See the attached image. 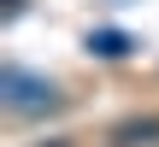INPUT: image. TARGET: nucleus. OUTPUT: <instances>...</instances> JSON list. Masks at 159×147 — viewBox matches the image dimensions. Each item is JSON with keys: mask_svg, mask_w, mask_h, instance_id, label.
<instances>
[{"mask_svg": "<svg viewBox=\"0 0 159 147\" xmlns=\"http://www.w3.org/2000/svg\"><path fill=\"white\" fill-rule=\"evenodd\" d=\"M0 100H6L12 112H53V106H59V88H53L47 77H30V71H18V65H6V71H0Z\"/></svg>", "mask_w": 159, "mask_h": 147, "instance_id": "nucleus-1", "label": "nucleus"}, {"mask_svg": "<svg viewBox=\"0 0 159 147\" xmlns=\"http://www.w3.org/2000/svg\"><path fill=\"white\" fill-rule=\"evenodd\" d=\"M89 53H100V59H124V53H130V35H124V29H94V35H89Z\"/></svg>", "mask_w": 159, "mask_h": 147, "instance_id": "nucleus-2", "label": "nucleus"}]
</instances>
